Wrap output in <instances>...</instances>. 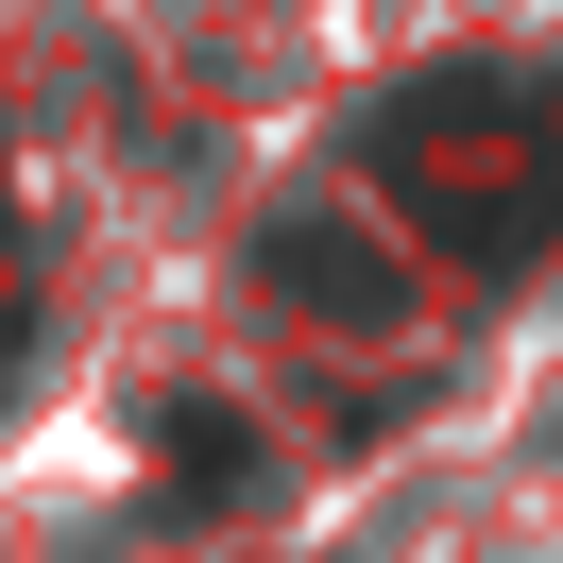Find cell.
<instances>
[{"instance_id":"1","label":"cell","mask_w":563,"mask_h":563,"mask_svg":"<svg viewBox=\"0 0 563 563\" xmlns=\"http://www.w3.org/2000/svg\"><path fill=\"white\" fill-rule=\"evenodd\" d=\"M393 188H410L427 222H461L478 256H529L563 222V154L547 120L512 103V86H410V120H393Z\"/></svg>"}]
</instances>
